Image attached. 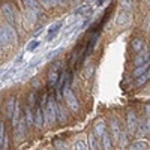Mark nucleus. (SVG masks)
Masks as SVG:
<instances>
[{
	"label": "nucleus",
	"instance_id": "nucleus-19",
	"mask_svg": "<svg viewBox=\"0 0 150 150\" xmlns=\"http://www.w3.org/2000/svg\"><path fill=\"white\" fill-rule=\"evenodd\" d=\"M98 147H99V141L96 138V135L90 132L89 134V150H98Z\"/></svg>",
	"mask_w": 150,
	"mask_h": 150
},
{
	"label": "nucleus",
	"instance_id": "nucleus-27",
	"mask_svg": "<svg viewBox=\"0 0 150 150\" xmlns=\"http://www.w3.org/2000/svg\"><path fill=\"white\" fill-rule=\"evenodd\" d=\"M149 78H150V66H149V69H147V72H146V74L143 75V77H141L140 80H138V84H143V83H144L146 80H149Z\"/></svg>",
	"mask_w": 150,
	"mask_h": 150
},
{
	"label": "nucleus",
	"instance_id": "nucleus-16",
	"mask_svg": "<svg viewBox=\"0 0 150 150\" xmlns=\"http://www.w3.org/2000/svg\"><path fill=\"white\" fill-rule=\"evenodd\" d=\"M131 48L134 50L135 53H140L141 50L144 48V41L141 39V38H135V39L131 42Z\"/></svg>",
	"mask_w": 150,
	"mask_h": 150
},
{
	"label": "nucleus",
	"instance_id": "nucleus-33",
	"mask_svg": "<svg viewBox=\"0 0 150 150\" xmlns=\"http://www.w3.org/2000/svg\"><path fill=\"white\" fill-rule=\"evenodd\" d=\"M149 8H150V5H149Z\"/></svg>",
	"mask_w": 150,
	"mask_h": 150
},
{
	"label": "nucleus",
	"instance_id": "nucleus-20",
	"mask_svg": "<svg viewBox=\"0 0 150 150\" xmlns=\"http://www.w3.org/2000/svg\"><path fill=\"white\" fill-rule=\"evenodd\" d=\"M56 117L59 119V122H65V114H63V107L59 102L56 104Z\"/></svg>",
	"mask_w": 150,
	"mask_h": 150
},
{
	"label": "nucleus",
	"instance_id": "nucleus-3",
	"mask_svg": "<svg viewBox=\"0 0 150 150\" xmlns=\"http://www.w3.org/2000/svg\"><path fill=\"white\" fill-rule=\"evenodd\" d=\"M63 99H65V102L66 105L75 112V111H78L80 110V105H78V101H77V98H75V95L72 93L71 90V87H66V89L63 90Z\"/></svg>",
	"mask_w": 150,
	"mask_h": 150
},
{
	"label": "nucleus",
	"instance_id": "nucleus-9",
	"mask_svg": "<svg viewBox=\"0 0 150 150\" xmlns=\"http://www.w3.org/2000/svg\"><path fill=\"white\" fill-rule=\"evenodd\" d=\"M149 59H150V54L149 53H143L140 56H137L135 60H134V65L135 66H144V65H149Z\"/></svg>",
	"mask_w": 150,
	"mask_h": 150
},
{
	"label": "nucleus",
	"instance_id": "nucleus-32",
	"mask_svg": "<svg viewBox=\"0 0 150 150\" xmlns=\"http://www.w3.org/2000/svg\"><path fill=\"white\" fill-rule=\"evenodd\" d=\"M0 126H2V123H0Z\"/></svg>",
	"mask_w": 150,
	"mask_h": 150
},
{
	"label": "nucleus",
	"instance_id": "nucleus-7",
	"mask_svg": "<svg viewBox=\"0 0 150 150\" xmlns=\"http://www.w3.org/2000/svg\"><path fill=\"white\" fill-rule=\"evenodd\" d=\"M129 23H131V14L128 11H122L116 18V24L117 26H126Z\"/></svg>",
	"mask_w": 150,
	"mask_h": 150
},
{
	"label": "nucleus",
	"instance_id": "nucleus-14",
	"mask_svg": "<svg viewBox=\"0 0 150 150\" xmlns=\"http://www.w3.org/2000/svg\"><path fill=\"white\" fill-rule=\"evenodd\" d=\"M92 14V6L90 5H83L80 6L77 11L74 12V17H78V15H90Z\"/></svg>",
	"mask_w": 150,
	"mask_h": 150
},
{
	"label": "nucleus",
	"instance_id": "nucleus-23",
	"mask_svg": "<svg viewBox=\"0 0 150 150\" xmlns=\"http://www.w3.org/2000/svg\"><path fill=\"white\" fill-rule=\"evenodd\" d=\"M39 45H41V42H39V41H38V39H33V41L27 45L26 51H30V53H32V51H35L36 48H39Z\"/></svg>",
	"mask_w": 150,
	"mask_h": 150
},
{
	"label": "nucleus",
	"instance_id": "nucleus-8",
	"mask_svg": "<svg viewBox=\"0 0 150 150\" xmlns=\"http://www.w3.org/2000/svg\"><path fill=\"white\" fill-rule=\"evenodd\" d=\"M3 27H5V30L8 33V38H9L11 44H17L18 42V35L15 32V27L11 26V24H3Z\"/></svg>",
	"mask_w": 150,
	"mask_h": 150
},
{
	"label": "nucleus",
	"instance_id": "nucleus-21",
	"mask_svg": "<svg viewBox=\"0 0 150 150\" xmlns=\"http://www.w3.org/2000/svg\"><path fill=\"white\" fill-rule=\"evenodd\" d=\"M74 150H89V146L84 140H77L74 144Z\"/></svg>",
	"mask_w": 150,
	"mask_h": 150
},
{
	"label": "nucleus",
	"instance_id": "nucleus-24",
	"mask_svg": "<svg viewBox=\"0 0 150 150\" xmlns=\"http://www.w3.org/2000/svg\"><path fill=\"white\" fill-rule=\"evenodd\" d=\"M149 69V65H144V66H140L134 71V77H140V75H144Z\"/></svg>",
	"mask_w": 150,
	"mask_h": 150
},
{
	"label": "nucleus",
	"instance_id": "nucleus-22",
	"mask_svg": "<svg viewBox=\"0 0 150 150\" xmlns=\"http://www.w3.org/2000/svg\"><path fill=\"white\" fill-rule=\"evenodd\" d=\"M102 144L105 147V150H111V135L110 134H104L102 135Z\"/></svg>",
	"mask_w": 150,
	"mask_h": 150
},
{
	"label": "nucleus",
	"instance_id": "nucleus-18",
	"mask_svg": "<svg viewBox=\"0 0 150 150\" xmlns=\"http://www.w3.org/2000/svg\"><path fill=\"white\" fill-rule=\"evenodd\" d=\"M0 44H2V47H8L11 44L9 38H8V33H6L3 26H0Z\"/></svg>",
	"mask_w": 150,
	"mask_h": 150
},
{
	"label": "nucleus",
	"instance_id": "nucleus-5",
	"mask_svg": "<svg viewBox=\"0 0 150 150\" xmlns=\"http://www.w3.org/2000/svg\"><path fill=\"white\" fill-rule=\"evenodd\" d=\"M33 123L36 128H42L44 126V111L41 108V105H38L35 108V116H33Z\"/></svg>",
	"mask_w": 150,
	"mask_h": 150
},
{
	"label": "nucleus",
	"instance_id": "nucleus-26",
	"mask_svg": "<svg viewBox=\"0 0 150 150\" xmlns=\"http://www.w3.org/2000/svg\"><path fill=\"white\" fill-rule=\"evenodd\" d=\"M132 147H134L132 150H144L146 147H149V144L146 141H138V143H135Z\"/></svg>",
	"mask_w": 150,
	"mask_h": 150
},
{
	"label": "nucleus",
	"instance_id": "nucleus-10",
	"mask_svg": "<svg viewBox=\"0 0 150 150\" xmlns=\"http://www.w3.org/2000/svg\"><path fill=\"white\" fill-rule=\"evenodd\" d=\"M93 134H95L96 137H101V138H102V135L105 134V123H104L102 120H98V122L95 123Z\"/></svg>",
	"mask_w": 150,
	"mask_h": 150
},
{
	"label": "nucleus",
	"instance_id": "nucleus-25",
	"mask_svg": "<svg viewBox=\"0 0 150 150\" xmlns=\"http://www.w3.org/2000/svg\"><path fill=\"white\" fill-rule=\"evenodd\" d=\"M26 123L27 125H32L33 123V114H32V108L27 105L26 107Z\"/></svg>",
	"mask_w": 150,
	"mask_h": 150
},
{
	"label": "nucleus",
	"instance_id": "nucleus-28",
	"mask_svg": "<svg viewBox=\"0 0 150 150\" xmlns=\"http://www.w3.org/2000/svg\"><path fill=\"white\" fill-rule=\"evenodd\" d=\"M56 3H59V2H48V0H44V2H41V5H42L44 8H53Z\"/></svg>",
	"mask_w": 150,
	"mask_h": 150
},
{
	"label": "nucleus",
	"instance_id": "nucleus-13",
	"mask_svg": "<svg viewBox=\"0 0 150 150\" xmlns=\"http://www.w3.org/2000/svg\"><path fill=\"white\" fill-rule=\"evenodd\" d=\"M150 131V119H146L140 126H138V129H137V134H138V137H143V135H146V132H149Z\"/></svg>",
	"mask_w": 150,
	"mask_h": 150
},
{
	"label": "nucleus",
	"instance_id": "nucleus-17",
	"mask_svg": "<svg viewBox=\"0 0 150 150\" xmlns=\"http://www.w3.org/2000/svg\"><path fill=\"white\" fill-rule=\"evenodd\" d=\"M15 98H9L8 102H6V116L8 117H12L14 114V110H15Z\"/></svg>",
	"mask_w": 150,
	"mask_h": 150
},
{
	"label": "nucleus",
	"instance_id": "nucleus-6",
	"mask_svg": "<svg viewBox=\"0 0 150 150\" xmlns=\"http://www.w3.org/2000/svg\"><path fill=\"white\" fill-rule=\"evenodd\" d=\"M62 26H63V21H57V23H54L53 26L48 29V32H47V41H53L54 38H56V35L60 32Z\"/></svg>",
	"mask_w": 150,
	"mask_h": 150
},
{
	"label": "nucleus",
	"instance_id": "nucleus-12",
	"mask_svg": "<svg viewBox=\"0 0 150 150\" xmlns=\"http://www.w3.org/2000/svg\"><path fill=\"white\" fill-rule=\"evenodd\" d=\"M36 14H38L36 11L26 8V12H24V17H26V20L29 21L30 26H32V24H35V23H36V20H38V15H36Z\"/></svg>",
	"mask_w": 150,
	"mask_h": 150
},
{
	"label": "nucleus",
	"instance_id": "nucleus-30",
	"mask_svg": "<svg viewBox=\"0 0 150 150\" xmlns=\"http://www.w3.org/2000/svg\"><path fill=\"white\" fill-rule=\"evenodd\" d=\"M54 146H57L59 150H65V144L62 143V141H54Z\"/></svg>",
	"mask_w": 150,
	"mask_h": 150
},
{
	"label": "nucleus",
	"instance_id": "nucleus-2",
	"mask_svg": "<svg viewBox=\"0 0 150 150\" xmlns=\"http://www.w3.org/2000/svg\"><path fill=\"white\" fill-rule=\"evenodd\" d=\"M60 68H62L60 62L56 60V62H53L51 68H50V71H48V83H50L51 87L57 86V83L60 80Z\"/></svg>",
	"mask_w": 150,
	"mask_h": 150
},
{
	"label": "nucleus",
	"instance_id": "nucleus-1",
	"mask_svg": "<svg viewBox=\"0 0 150 150\" xmlns=\"http://www.w3.org/2000/svg\"><path fill=\"white\" fill-rule=\"evenodd\" d=\"M44 111V122L48 123V125H54L56 122V102H54V98H50L48 102H47V107L42 110Z\"/></svg>",
	"mask_w": 150,
	"mask_h": 150
},
{
	"label": "nucleus",
	"instance_id": "nucleus-4",
	"mask_svg": "<svg viewBox=\"0 0 150 150\" xmlns=\"http://www.w3.org/2000/svg\"><path fill=\"white\" fill-rule=\"evenodd\" d=\"M126 122H128V132L129 135H135L137 129H138V123H137V116H135V111H128V117H126Z\"/></svg>",
	"mask_w": 150,
	"mask_h": 150
},
{
	"label": "nucleus",
	"instance_id": "nucleus-31",
	"mask_svg": "<svg viewBox=\"0 0 150 150\" xmlns=\"http://www.w3.org/2000/svg\"><path fill=\"white\" fill-rule=\"evenodd\" d=\"M146 26H147V27H150V15H149V18H147V21H146ZM147 27H146V29H147Z\"/></svg>",
	"mask_w": 150,
	"mask_h": 150
},
{
	"label": "nucleus",
	"instance_id": "nucleus-29",
	"mask_svg": "<svg viewBox=\"0 0 150 150\" xmlns=\"http://www.w3.org/2000/svg\"><path fill=\"white\" fill-rule=\"evenodd\" d=\"M131 3H132V2H122V8H125V9L129 12V9H131V6H132Z\"/></svg>",
	"mask_w": 150,
	"mask_h": 150
},
{
	"label": "nucleus",
	"instance_id": "nucleus-11",
	"mask_svg": "<svg viewBox=\"0 0 150 150\" xmlns=\"http://www.w3.org/2000/svg\"><path fill=\"white\" fill-rule=\"evenodd\" d=\"M2 11H3V15H5V18L8 20V24H11V26H14L15 18H14V14H12V11H11V6H9V5H5Z\"/></svg>",
	"mask_w": 150,
	"mask_h": 150
},
{
	"label": "nucleus",
	"instance_id": "nucleus-15",
	"mask_svg": "<svg viewBox=\"0 0 150 150\" xmlns=\"http://www.w3.org/2000/svg\"><path fill=\"white\" fill-rule=\"evenodd\" d=\"M111 134H112V138H114L116 141L120 140V135H122V131L119 128V123L116 120H112L111 122Z\"/></svg>",
	"mask_w": 150,
	"mask_h": 150
}]
</instances>
